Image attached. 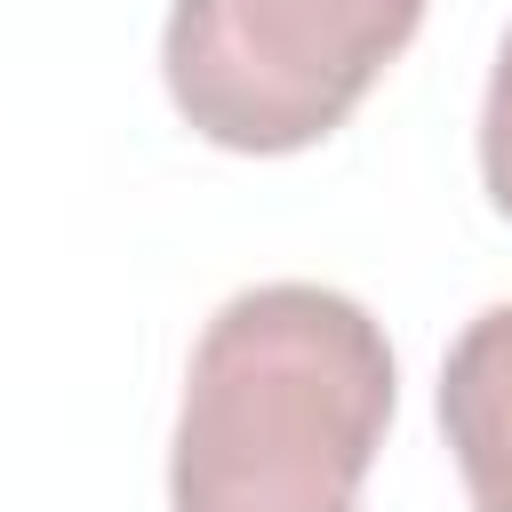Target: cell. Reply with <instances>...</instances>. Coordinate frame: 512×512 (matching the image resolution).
<instances>
[{
  "instance_id": "cell-1",
  "label": "cell",
  "mask_w": 512,
  "mask_h": 512,
  "mask_svg": "<svg viewBox=\"0 0 512 512\" xmlns=\"http://www.w3.org/2000/svg\"><path fill=\"white\" fill-rule=\"evenodd\" d=\"M392 400L400 368L368 304L320 280L240 288L184 368L168 512H352Z\"/></svg>"
},
{
  "instance_id": "cell-2",
  "label": "cell",
  "mask_w": 512,
  "mask_h": 512,
  "mask_svg": "<svg viewBox=\"0 0 512 512\" xmlns=\"http://www.w3.org/2000/svg\"><path fill=\"white\" fill-rule=\"evenodd\" d=\"M416 24L424 0H176L160 72L192 136L280 160L336 136Z\"/></svg>"
},
{
  "instance_id": "cell-3",
  "label": "cell",
  "mask_w": 512,
  "mask_h": 512,
  "mask_svg": "<svg viewBox=\"0 0 512 512\" xmlns=\"http://www.w3.org/2000/svg\"><path fill=\"white\" fill-rule=\"evenodd\" d=\"M440 432L472 512H512V304L464 320L440 360Z\"/></svg>"
},
{
  "instance_id": "cell-4",
  "label": "cell",
  "mask_w": 512,
  "mask_h": 512,
  "mask_svg": "<svg viewBox=\"0 0 512 512\" xmlns=\"http://www.w3.org/2000/svg\"><path fill=\"white\" fill-rule=\"evenodd\" d=\"M480 184H488L496 216H512V32L496 40V72L480 96Z\"/></svg>"
}]
</instances>
